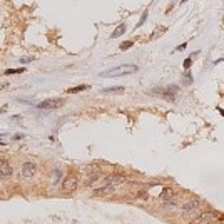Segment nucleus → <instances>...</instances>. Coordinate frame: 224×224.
<instances>
[{"label":"nucleus","mask_w":224,"mask_h":224,"mask_svg":"<svg viewBox=\"0 0 224 224\" xmlns=\"http://www.w3.org/2000/svg\"><path fill=\"white\" fill-rule=\"evenodd\" d=\"M24 72V69H7L5 74H20Z\"/></svg>","instance_id":"obj_17"},{"label":"nucleus","mask_w":224,"mask_h":224,"mask_svg":"<svg viewBox=\"0 0 224 224\" xmlns=\"http://www.w3.org/2000/svg\"><path fill=\"white\" fill-rule=\"evenodd\" d=\"M146 19H147V10H144V14H142V19L139 20V24H137V27H136V29H139V27H141L142 24L146 22Z\"/></svg>","instance_id":"obj_18"},{"label":"nucleus","mask_w":224,"mask_h":224,"mask_svg":"<svg viewBox=\"0 0 224 224\" xmlns=\"http://www.w3.org/2000/svg\"><path fill=\"white\" fill-rule=\"evenodd\" d=\"M35 171H37V166L34 162H25V164L22 166V176L24 177H32L35 174Z\"/></svg>","instance_id":"obj_6"},{"label":"nucleus","mask_w":224,"mask_h":224,"mask_svg":"<svg viewBox=\"0 0 224 224\" xmlns=\"http://www.w3.org/2000/svg\"><path fill=\"white\" fill-rule=\"evenodd\" d=\"M182 2H186V0H182Z\"/></svg>","instance_id":"obj_21"},{"label":"nucleus","mask_w":224,"mask_h":224,"mask_svg":"<svg viewBox=\"0 0 224 224\" xmlns=\"http://www.w3.org/2000/svg\"><path fill=\"white\" fill-rule=\"evenodd\" d=\"M62 105V100L60 99H49V100H44L40 104L37 105L39 109H57Z\"/></svg>","instance_id":"obj_3"},{"label":"nucleus","mask_w":224,"mask_h":224,"mask_svg":"<svg viewBox=\"0 0 224 224\" xmlns=\"http://www.w3.org/2000/svg\"><path fill=\"white\" fill-rule=\"evenodd\" d=\"M119 92H124L122 87H110V89H104V94H119Z\"/></svg>","instance_id":"obj_13"},{"label":"nucleus","mask_w":224,"mask_h":224,"mask_svg":"<svg viewBox=\"0 0 224 224\" xmlns=\"http://www.w3.org/2000/svg\"><path fill=\"white\" fill-rule=\"evenodd\" d=\"M110 193H114V186H109V184H105L104 188H97L95 189V194H100V196L110 194Z\"/></svg>","instance_id":"obj_9"},{"label":"nucleus","mask_w":224,"mask_h":224,"mask_svg":"<svg viewBox=\"0 0 224 224\" xmlns=\"http://www.w3.org/2000/svg\"><path fill=\"white\" fill-rule=\"evenodd\" d=\"M84 89H89V85H79V87H74V89H69L67 92L69 94H75V92H80Z\"/></svg>","instance_id":"obj_15"},{"label":"nucleus","mask_w":224,"mask_h":224,"mask_svg":"<svg viewBox=\"0 0 224 224\" xmlns=\"http://www.w3.org/2000/svg\"><path fill=\"white\" fill-rule=\"evenodd\" d=\"M12 172H14V169L9 162H0V179H9Z\"/></svg>","instance_id":"obj_7"},{"label":"nucleus","mask_w":224,"mask_h":224,"mask_svg":"<svg viewBox=\"0 0 224 224\" xmlns=\"http://www.w3.org/2000/svg\"><path fill=\"white\" fill-rule=\"evenodd\" d=\"M60 177H62V171L60 169H54V172H52V184L54 186L60 181Z\"/></svg>","instance_id":"obj_11"},{"label":"nucleus","mask_w":224,"mask_h":224,"mask_svg":"<svg viewBox=\"0 0 224 224\" xmlns=\"http://www.w3.org/2000/svg\"><path fill=\"white\" fill-rule=\"evenodd\" d=\"M130 47H132V42H130V40L120 44V50H127V49H130Z\"/></svg>","instance_id":"obj_16"},{"label":"nucleus","mask_w":224,"mask_h":224,"mask_svg":"<svg viewBox=\"0 0 224 224\" xmlns=\"http://www.w3.org/2000/svg\"><path fill=\"white\" fill-rule=\"evenodd\" d=\"M124 32H125V25H124V24H120V25L114 30V34H112V39H115V37H120Z\"/></svg>","instance_id":"obj_12"},{"label":"nucleus","mask_w":224,"mask_h":224,"mask_svg":"<svg viewBox=\"0 0 224 224\" xmlns=\"http://www.w3.org/2000/svg\"><path fill=\"white\" fill-rule=\"evenodd\" d=\"M174 206H177V196H172V198L164 201V208L166 209H172Z\"/></svg>","instance_id":"obj_10"},{"label":"nucleus","mask_w":224,"mask_h":224,"mask_svg":"<svg viewBox=\"0 0 224 224\" xmlns=\"http://www.w3.org/2000/svg\"><path fill=\"white\" fill-rule=\"evenodd\" d=\"M64 189H65L67 193L75 191V189H77V177H74V176L65 177V179H64Z\"/></svg>","instance_id":"obj_5"},{"label":"nucleus","mask_w":224,"mask_h":224,"mask_svg":"<svg viewBox=\"0 0 224 224\" xmlns=\"http://www.w3.org/2000/svg\"><path fill=\"white\" fill-rule=\"evenodd\" d=\"M196 219L199 224H216V221H218V219H214L213 213H201Z\"/></svg>","instance_id":"obj_4"},{"label":"nucleus","mask_w":224,"mask_h":224,"mask_svg":"<svg viewBox=\"0 0 224 224\" xmlns=\"http://www.w3.org/2000/svg\"><path fill=\"white\" fill-rule=\"evenodd\" d=\"M181 213H182L184 218L188 219H196L201 214V209H199V204L196 203V201H193V203H186L181 208Z\"/></svg>","instance_id":"obj_2"},{"label":"nucleus","mask_w":224,"mask_h":224,"mask_svg":"<svg viewBox=\"0 0 224 224\" xmlns=\"http://www.w3.org/2000/svg\"><path fill=\"white\" fill-rule=\"evenodd\" d=\"M137 72V65L134 64H125V65H119V67H114V69H109L105 72H100V77H120V75H125V74H134Z\"/></svg>","instance_id":"obj_1"},{"label":"nucleus","mask_w":224,"mask_h":224,"mask_svg":"<svg viewBox=\"0 0 224 224\" xmlns=\"http://www.w3.org/2000/svg\"><path fill=\"white\" fill-rule=\"evenodd\" d=\"M125 181L124 176H110L105 179V184H109V186H117V184H122Z\"/></svg>","instance_id":"obj_8"},{"label":"nucleus","mask_w":224,"mask_h":224,"mask_svg":"<svg viewBox=\"0 0 224 224\" xmlns=\"http://www.w3.org/2000/svg\"><path fill=\"white\" fill-rule=\"evenodd\" d=\"M172 196H176V194L172 193L171 189H164V191H162V194H161V199H162V201H166V199L172 198Z\"/></svg>","instance_id":"obj_14"},{"label":"nucleus","mask_w":224,"mask_h":224,"mask_svg":"<svg viewBox=\"0 0 224 224\" xmlns=\"http://www.w3.org/2000/svg\"><path fill=\"white\" fill-rule=\"evenodd\" d=\"M186 47H188V44H182V45H179V47H177L176 50H184Z\"/></svg>","instance_id":"obj_20"},{"label":"nucleus","mask_w":224,"mask_h":224,"mask_svg":"<svg viewBox=\"0 0 224 224\" xmlns=\"http://www.w3.org/2000/svg\"><path fill=\"white\" fill-rule=\"evenodd\" d=\"M30 60H32V57H24L20 62H22V64H27V62H30Z\"/></svg>","instance_id":"obj_19"}]
</instances>
